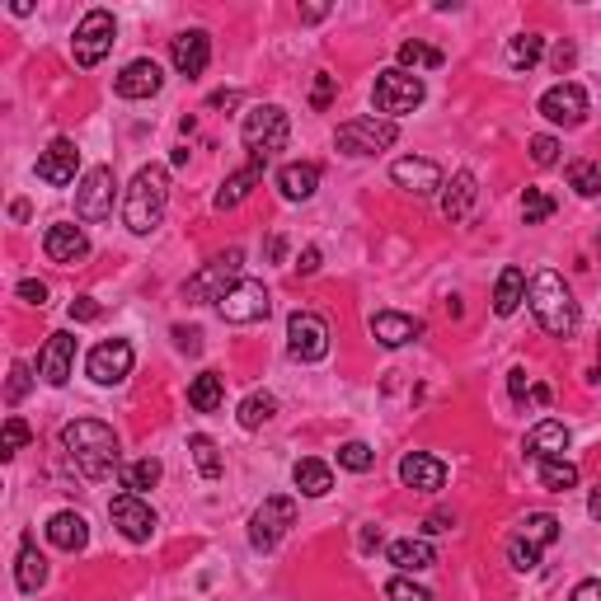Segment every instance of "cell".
<instances>
[{"mask_svg": "<svg viewBox=\"0 0 601 601\" xmlns=\"http://www.w3.org/2000/svg\"><path fill=\"white\" fill-rule=\"evenodd\" d=\"M278 188H282V198H287V202L315 198V188H320V165H310V160L282 165V170H278Z\"/></svg>", "mask_w": 601, "mask_h": 601, "instance_id": "27", "label": "cell"}, {"mask_svg": "<svg viewBox=\"0 0 601 601\" xmlns=\"http://www.w3.org/2000/svg\"><path fill=\"white\" fill-rule=\"evenodd\" d=\"M334 85H339V76H329V71H320V80H315V90H310V108H329V99H334Z\"/></svg>", "mask_w": 601, "mask_h": 601, "instance_id": "48", "label": "cell"}, {"mask_svg": "<svg viewBox=\"0 0 601 601\" xmlns=\"http://www.w3.org/2000/svg\"><path fill=\"white\" fill-rule=\"evenodd\" d=\"M216 310H221V320L226 324H259V320H268L273 301H268V287H263V282L240 278L231 292L216 301Z\"/></svg>", "mask_w": 601, "mask_h": 601, "instance_id": "9", "label": "cell"}, {"mask_svg": "<svg viewBox=\"0 0 601 601\" xmlns=\"http://www.w3.org/2000/svg\"><path fill=\"white\" fill-rule=\"evenodd\" d=\"M76 170H80V151H76V141H66V137H57L43 155H38V179L52 188L76 184Z\"/></svg>", "mask_w": 601, "mask_h": 601, "instance_id": "18", "label": "cell"}, {"mask_svg": "<svg viewBox=\"0 0 601 601\" xmlns=\"http://www.w3.org/2000/svg\"><path fill=\"white\" fill-rule=\"evenodd\" d=\"M62 451L85 479H108L118 470V437L99 418H76L62 428Z\"/></svg>", "mask_w": 601, "mask_h": 601, "instance_id": "1", "label": "cell"}, {"mask_svg": "<svg viewBox=\"0 0 601 601\" xmlns=\"http://www.w3.org/2000/svg\"><path fill=\"white\" fill-rule=\"evenodd\" d=\"M29 423H24V418H5V432H0V456H5V461H10V456H19V451L29 447Z\"/></svg>", "mask_w": 601, "mask_h": 601, "instance_id": "42", "label": "cell"}, {"mask_svg": "<svg viewBox=\"0 0 601 601\" xmlns=\"http://www.w3.org/2000/svg\"><path fill=\"white\" fill-rule=\"evenodd\" d=\"M540 52H545V38H540V33H517V38L508 43L512 71H531V66L540 62Z\"/></svg>", "mask_w": 601, "mask_h": 601, "instance_id": "38", "label": "cell"}, {"mask_svg": "<svg viewBox=\"0 0 601 601\" xmlns=\"http://www.w3.org/2000/svg\"><path fill=\"white\" fill-rule=\"evenodd\" d=\"M540 470V489H550V494H569V489H578V465L564 461V456H555V461H536Z\"/></svg>", "mask_w": 601, "mask_h": 601, "instance_id": "36", "label": "cell"}, {"mask_svg": "<svg viewBox=\"0 0 601 601\" xmlns=\"http://www.w3.org/2000/svg\"><path fill=\"white\" fill-rule=\"evenodd\" d=\"M526 301H531V315H536V324L545 329V334L569 339L573 329H578V301H573L569 282L559 278L555 268H545V273H536V278H531V287H526Z\"/></svg>", "mask_w": 601, "mask_h": 601, "instance_id": "3", "label": "cell"}, {"mask_svg": "<svg viewBox=\"0 0 601 601\" xmlns=\"http://www.w3.org/2000/svg\"><path fill=\"white\" fill-rule=\"evenodd\" d=\"M160 85H165V71H160V62H151V57L127 62L123 76L113 80L118 99H151V94H160Z\"/></svg>", "mask_w": 601, "mask_h": 601, "instance_id": "19", "label": "cell"}, {"mask_svg": "<svg viewBox=\"0 0 601 601\" xmlns=\"http://www.w3.org/2000/svg\"><path fill=\"white\" fill-rule=\"evenodd\" d=\"M287 353L296 362H320L329 357V324L320 315H310V310H296L292 320H287Z\"/></svg>", "mask_w": 601, "mask_h": 601, "instance_id": "13", "label": "cell"}, {"mask_svg": "<svg viewBox=\"0 0 601 601\" xmlns=\"http://www.w3.org/2000/svg\"><path fill=\"white\" fill-rule=\"evenodd\" d=\"M376 545H381V531H371L367 526V531H362V550H376Z\"/></svg>", "mask_w": 601, "mask_h": 601, "instance_id": "61", "label": "cell"}, {"mask_svg": "<svg viewBox=\"0 0 601 601\" xmlns=\"http://www.w3.org/2000/svg\"><path fill=\"white\" fill-rule=\"evenodd\" d=\"M390 179L404 188V193H414V198H428V193H437L442 184V165L437 160H423V155H404V160H395L390 165Z\"/></svg>", "mask_w": 601, "mask_h": 601, "instance_id": "17", "label": "cell"}, {"mask_svg": "<svg viewBox=\"0 0 601 601\" xmlns=\"http://www.w3.org/2000/svg\"><path fill=\"white\" fill-rule=\"evenodd\" d=\"M569 601H601V578H587V583H578Z\"/></svg>", "mask_w": 601, "mask_h": 601, "instance_id": "52", "label": "cell"}, {"mask_svg": "<svg viewBox=\"0 0 601 601\" xmlns=\"http://www.w3.org/2000/svg\"><path fill=\"white\" fill-rule=\"evenodd\" d=\"M43 254L52 263H80L85 254H90V240H85V231H80V226H66V221H57V226H47V235H43Z\"/></svg>", "mask_w": 601, "mask_h": 601, "instance_id": "23", "label": "cell"}, {"mask_svg": "<svg viewBox=\"0 0 601 601\" xmlns=\"http://www.w3.org/2000/svg\"><path fill=\"white\" fill-rule=\"evenodd\" d=\"M531 400H536V404H550V386H531Z\"/></svg>", "mask_w": 601, "mask_h": 601, "instance_id": "62", "label": "cell"}, {"mask_svg": "<svg viewBox=\"0 0 601 601\" xmlns=\"http://www.w3.org/2000/svg\"><path fill=\"white\" fill-rule=\"evenodd\" d=\"M386 597L390 601H432V592H428V587H418V583H409V578H390Z\"/></svg>", "mask_w": 601, "mask_h": 601, "instance_id": "45", "label": "cell"}, {"mask_svg": "<svg viewBox=\"0 0 601 601\" xmlns=\"http://www.w3.org/2000/svg\"><path fill=\"white\" fill-rule=\"evenodd\" d=\"M170 57H174V71H179V76H188V80L202 76L207 62H212V38H207L202 29H184L170 43Z\"/></svg>", "mask_w": 601, "mask_h": 601, "instance_id": "20", "label": "cell"}, {"mask_svg": "<svg viewBox=\"0 0 601 601\" xmlns=\"http://www.w3.org/2000/svg\"><path fill=\"white\" fill-rule=\"evenodd\" d=\"M47 540H52L57 550H66V555H76V550L90 545V522H85L80 512H57V517L47 522Z\"/></svg>", "mask_w": 601, "mask_h": 601, "instance_id": "26", "label": "cell"}, {"mask_svg": "<svg viewBox=\"0 0 601 601\" xmlns=\"http://www.w3.org/2000/svg\"><path fill=\"white\" fill-rule=\"evenodd\" d=\"M292 479H296V489L306 498H324L329 489H334V470L324 461H315V456H306V461H296L292 465Z\"/></svg>", "mask_w": 601, "mask_h": 601, "instance_id": "32", "label": "cell"}, {"mask_svg": "<svg viewBox=\"0 0 601 601\" xmlns=\"http://www.w3.org/2000/svg\"><path fill=\"white\" fill-rule=\"evenodd\" d=\"M526 390H531V376H526V367H512V371H508V395H512L517 404H522V400H526Z\"/></svg>", "mask_w": 601, "mask_h": 601, "instance_id": "51", "label": "cell"}, {"mask_svg": "<svg viewBox=\"0 0 601 601\" xmlns=\"http://www.w3.org/2000/svg\"><path fill=\"white\" fill-rule=\"evenodd\" d=\"M555 540H559V517H555V512H531V517H522L517 536L508 540V564L517 573L540 569L545 545H555Z\"/></svg>", "mask_w": 601, "mask_h": 601, "instance_id": "5", "label": "cell"}, {"mask_svg": "<svg viewBox=\"0 0 601 601\" xmlns=\"http://www.w3.org/2000/svg\"><path fill=\"white\" fill-rule=\"evenodd\" d=\"M273 414H278V400H273L268 390H254V395L240 404V428L254 432V428H263V423H268Z\"/></svg>", "mask_w": 601, "mask_h": 601, "instance_id": "40", "label": "cell"}, {"mask_svg": "<svg viewBox=\"0 0 601 601\" xmlns=\"http://www.w3.org/2000/svg\"><path fill=\"white\" fill-rule=\"evenodd\" d=\"M423 80L414 76V71H400V66H390V71H381L376 76V85H371V99H376V108H381V118H404V113H414L418 104H423Z\"/></svg>", "mask_w": 601, "mask_h": 601, "instance_id": "6", "label": "cell"}, {"mask_svg": "<svg viewBox=\"0 0 601 601\" xmlns=\"http://www.w3.org/2000/svg\"><path fill=\"white\" fill-rule=\"evenodd\" d=\"M174 339H179V348H184V353H198V348H202V334H198V329H174Z\"/></svg>", "mask_w": 601, "mask_h": 601, "instance_id": "53", "label": "cell"}, {"mask_svg": "<svg viewBox=\"0 0 601 601\" xmlns=\"http://www.w3.org/2000/svg\"><path fill=\"white\" fill-rule=\"evenodd\" d=\"M597 259H601V235H597Z\"/></svg>", "mask_w": 601, "mask_h": 601, "instance_id": "63", "label": "cell"}, {"mask_svg": "<svg viewBox=\"0 0 601 601\" xmlns=\"http://www.w3.org/2000/svg\"><path fill=\"white\" fill-rule=\"evenodd\" d=\"M296 268H301V273H315V268H320V249L310 245L306 254H301V263H296Z\"/></svg>", "mask_w": 601, "mask_h": 601, "instance_id": "56", "label": "cell"}, {"mask_svg": "<svg viewBox=\"0 0 601 601\" xmlns=\"http://www.w3.org/2000/svg\"><path fill=\"white\" fill-rule=\"evenodd\" d=\"M29 386H33L29 367H24V362H15V367H10V386H5V400H10V404H19V400H24V395H29Z\"/></svg>", "mask_w": 601, "mask_h": 601, "instance_id": "47", "label": "cell"}, {"mask_svg": "<svg viewBox=\"0 0 601 601\" xmlns=\"http://www.w3.org/2000/svg\"><path fill=\"white\" fill-rule=\"evenodd\" d=\"M526 301V273L522 268H503V273H498V287H494V315H503V320H508V315H517V306H522Z\"/></svg>", "mask_w": 601, "mask_h": 601, "instance_id": "31", "label": "cell"}, {"mask_svg": "<svg viewBox=\"0 0 601 601\" xmlns=\"http://www.w3.org/2000/svg\"><path fill=\"white\" fill-rule=\"evenodd\" d=\"M132 362H137L132 343H127V339H108V343H99V348L90 353L85 371H90L94 386H123L127 376H132Z\"/></svg>", "mask_w": 601, "mask_h": 601, "instance_id": "15", "label": "cell"}, {"mask_svg": "<svg viewBox=\"0 0 601 601\" xmlns=\"http://www.w3.org/2000/svg\"><path fill=\"white\" fill-rule=\"evenodd\" d=\"M160 475H165V465L155 461V456H141V461L123 465V494H146V489L160 484Z\"/></svg>", "mask_w": 601, "mask_h": 601, "instance_id": "37", "label": "cell"}, {"mask_svg": "<svg viewBox=\"0 0 601 601\" xmlns=\"http://www.w3.org/2000/svg\"><path fill=\"white\" fill-rule=\"evenodd\" d=\"M540 113L555 127H583L587 123V90L573 85V80H559L540 94Z\"/></svg>", "mask_w": 601, "mask_h": 601, "instance_id": "16", "label": "cell"}, {"mask_svg": "<svg viewBox=\"0 0 601 601\" xmlns=\"http://www.w3.org/2000/svg\"><path fill=\"white\" fill-rule=\"evenodd\" d=\"M282 254H287V240H282V235H273V240H268V259H282Z\"/></svg>", "mask_w": 601, "mask_h": 601, "instance_id": "59", "label": "cell"}, {"mask_svg": "<svg viewBox=\"0 0 601 601\" xmlns=\"http://www.w3.org/2000/svg\"><path fill=\"white\" fill-rule=\"evenodd\" d=\"M573 57H578V52H573V43H559V47H555V71H559V76H564V71L573 66Z\"/></svg>", "mask_w": 601, "mask_h": 601, "instance_id": "54", "label": "cell"}, {"mask_svg": "<svg viewBox=\"0 0 601 601\" xmlns=\"http://www.w3.org/2000/svg\"><path fill=\"white\" fill-rule=\"evenodd\" d=\"M15 583H19V592H38V587L47 583V559L38 555V545H33L29 536H24V545H19V559H15Z\"/></svg>", "mask_w": 601, "mask_h": 601, "instance_id": "33", "label": "cell"}, {"mask_svg": "<svg viewBox=\"0 0 601 601\" xmlns=\"http://www.w3.org/2000/svg\"><path fill=\"white\" fill-rule=\"evenodd\" d=\"M296 522V503L287 494H273V498H263V508L254 512V522H249V545L254 550H273L287 531H292Z\"/></svg>", "mask_w": 601, "mask_h": 601, "instance_id": "11", "label": "cell"}, {"mask_svg": "<svg viewBox=\"0 0 601 601\" xmlns=\"http://www.w3.org/2000/svg\"><path fill=\"white\" fill-rule=\"evenodd\" d=\"M19 301H29V306H47V287L38 278H24V282H19Z\"/></svg>", "mask_w": 601, "mask_h": 601, "instance_id": "50", "label": "cell"}, {"mask_svg": "<svg viewBox=\"0 0 601 601\" xmlns=\"http://www.w3.org/2000/svg\"><path fill=\"white\" fill-rule=\"evenodd\" d=\"M569 188L578 198H597L601 193V160H573L569 165Z\"/></svg>", "mask_w": 601, "mask_h": 601, "instance_id": "39", "label": "cell"}, {"mask_svg": "<svg viewBox=\"0 0 601 601\" xmlns=\"http://www.w3.org/2000/svg\"><path fill=\"white\" fill-rule=\"evenodd\" d=\"M263 179V160H249L245 170H235L226 184H221V193H216V212H231V207H240V202L254 193V184Z\"/></svg>", "mask_w": 601, "mask_h": 601, "instance_id": "29", "label": "cell"}, {"mask_svg": "<svg viewBox=\"0 0 601 601\" xmlns=\"http://www.w3.org/2000/svg\"><path fill=\"white\" fill-rule=\"evenodd\" d=\"M522 216H526V226H540V221H550V216H555V198H550V193H540V188H526Z\"/></svg>", "mask_w": 601, "mask_h": 601, "instance_id": "44", "label": "cell"}, {"mask_svg": "<svg viewBox=\"0 0 601 601\" xmlns=\"http://www.w3.org/2000/svg\"><path fill=\"white\" fill-rule=\"evenodd\" d=\"M240 263H245V254H240V249H226L221 259H212L207 268H198V273L184 282V296L193 301V306L221 301V296H226L235 282H240Z\"/></svg>", "mask_w": 601, "mask_h": 601, "instance_id": "8", "label": "cell"}, {"mask_svg": "<svg viewBox=\"0 0 601 601\" xmlns=\"http://www.w3.org/2000/svg\"><path fill=\"white\" fill-rule=\"evenodd\" d=\"M113 188H118V179H113V170L108 165H94V170H85V179H80L76 188V216L80 221H108L113 216Z\"/></svg>", "mask_w": 601, "mask_h": 601, "instance_id": "12", "label": "cell"}, {"mask_svg": "<svg viewBox=\"0 0 601 601\" xmlns=\"http://www.w3.org/2000/svg\"><path fill=\"white\" fill-rule=\"evenodd\" d=\"M451 526H456V517H451V512H432L428 522H423V531H451Z\"/></svg>", "mask_w": 601, "mask_h": 601, "instance_id": "55", "label": "cell"}, {"mask_svg": "<svg viewBox=\"0 0 601 601\" xmlns=\"http://www.w3.org/2000/svg\"><path fill=\"white\" fill-rule=\"evenodd\" d=\"M531 160H536L540 170H550V165L559 160V141L545 137V132H540V137H531Z\"/></svg>", "mask_w": 601, "mask_h": 601, "instance_id": "46", "label": "cell"}, {"mask_svg": "<svg viewBox=\"0 0 601 601\" xmlns=\"http://www.w3.org/2000/svg\"><path fill=\"white\" fill-rule=\"evenodd\" d=\"M418 66H442V52L437 47H428V43H400V71H414L418 76Z\"/></svg>", "mask_w": 601, "mask_h": 601, "instance_id": "41", "label": "cell"}, {"mask_svg": "<svg viewBox=\"0 0 601 601\" xmlns=\"http://www.w3.org/2000/svg\"><path fill=\"white\" fill-rule=\"evenodd\" d=\"M475 198H479V188H475V174L470 170H461L456 179L447 184V193H442V216H447L451 226L456 221H465L470 216V207H475Z\"/></svg>", "mask_w": 601, "mask_h": 601, "instance_id": "28", "label": "cell"}, {"mask_svg": "<svg viewBox=\"0 0 601 601\" xmlns=\"http://www.w3.org/2000/svg\"><path fill=\"white\" fill-rule=\"evenodd\" d=\"M329 15V5H306V10H301V19H306V24H315V19H324Z\"/></svg>", "mask_w": 601, "mask_h": 601, "instance_id": "57", "label": "cell"}, {"mask_svg": "<svg viewBox=\"0 0 601 601\" xmlns=\"http://www.w3.org/2000/svg\"><path fill=\"white\" fill-rule=\"evenodd\" d=\"M597 376H601V371H597Z\"/></svg>", "mask_w": 601, "mask_h": 601, "instance_id": "64", "label": "cell"}, {"mask_svg": "<svg viewBox=\"0 0 601 601\" xmlns=\"http://www.w3.org/2000/svg\"><path fill=\"white\" fill-rule=\"evenodd\" d=\"M339 465L343 470H353V475H367L371 465H376V451L367 442H343L339 447Z\"/></svg>", "mask_w": 601, "mask_h": 601, "instance_id": "43", "label": "cell"}, {"mask_svg": "<svg viewBox=\"0 0 601 601\" xmlns=\"http://www.w3.org/2000/svg\"><path fill=\"white\" fill-rule=\"evenodd\" d=\"M390 564H395L400 573H423V569L437 564V550H432L428 540H418V536L395 540V545H390Z\"/></svg>", "mask_w": 601, "mask_h": 601, "instance_id": "30", "label": "cell"}, {"mask_svg": "<svg viewBox=\"0 0 601 601\" xmlns=\"http://www.w3.org/2000/svg\"><path fill=\"white\" fill-rule=\"evenodd\" d=\"M188 451H193V465H198V475H202V479H221V475H226L221 447H216L207 432H193V437H188Z\"/></svg>", "mask_w": 601, "mask_h": 601, "instance_id": "35", "label": "cell"}, {"mask_svg": "<svg viewBox=\"0 0 601 601\" xmlns=\"http://www.w3.org/2000/svg\"><path fill=\"white\" fill-rule=\"evenodd\" d=\"M108 517H113V526H118L132 545H146V540L155 536V526H160L155 508L141 494H118L113 503H108Z\"/></svg>", "mask_w": 601, "mask_h": 601, "instance_id": "14", "label": "cell"}, {"mask_svg": "<svg viewBox=\"0 0 601 601\" xmlns=\"http://www.w3.org/2000/svg\"><path fill=\"white\" fill-rule=\"evenodd\" d=\"M395 141H400V127L390 123V118H381V113H367V118H348V123L339 127L334 146H339L343 155H381V151H390Z\"/></svg>", "mask_w": 601, "mask_h": 601, "instance_id": "7", "label": "cell"}, {"mask_svg": "<svg viewBox=\"0 0 601 601\" xmlns=\"http://www.w3.org/2000/svg\"><path fill=\"white\" fill-rule=\"evenodd\" d=\"M371 334L376 343H386V348H404V343H414L423 334V324L400 315V310H381V315H371Z\"/></svg>", "mask_w": 601, "mask_h": 601, "instance_id": "25", "label": "cell"}, {"mask_svg": "<svg viewBox=\"0 0 601 601\" xmlns=\"http://www.w3.org/2000/svg\"><path fill=\"white\" fill-rule=\"evenodd\" d=\"M170 207V170L165 165H141L137 179L123 193V221L132 235H151L165 221Z\"/></svg>", "mask_w": 601, "mask_h": 601, "instance_id": "2", "label": "cell"}, {"mask_svg": "<svg viewBox=\"0 0 601 601\" xmlns=\"http://www.w3.org/2000/svg\"><path fill=\"white\" fill-rule=\"evenodd\" d=\"M564 451H569V428L555 423V418H540L536 428L526 432V456L531 461H555Z\"/></svg>", "mask_w": 601, "mask_h": 601, "instance_id": "24", "label": "cell"}, {"mask_svg": "<svg viewBox=\"0 0 601 601\" xmlns=\"http://www.w3.org/2000/svg\"><path fill=\"white\" fill-rule=\"evenodd\" d=\"M240 137H245V151L249 160H263L268 165V155H278L292 137V123H287V108L278 104H259L245 113V127H240Z\"/></svg>", "mask_w": 601, "mask_h": 601, "instance_id": "4", "label": "cell"}, {"mask_svg": "<svg viewBox=\"0 0 601 601\" xmlns=\"http://www.w3.org/2000/svg\"><path fill=\"white\" fill-rule=\"evenodd\" d=\"M71 320H80V324L99 320V301H94V296H76V301H71Z\"/></svg>", "mask_w": 601, "mask_h": 601, "instance_id": "49", "label": "cell"}, {"mask_svg": "<svg viewBox=\"0 0 601 601\" xmlns=\"http://www.w3.org/2000/svg\"><path fill=\"white\" fill-rule=\"evenodd\" d=\"M587 512H592V522H601V484L592 489V498H587Z\"/></svg>", "mask_w": 601, "mask_h": 601, "instance_id": "58", "label": "cell"}, {"mask_svg": "<svg viewBox=\"0 0 601 601\" xmlns=\"http://www.w3.org/2000/svg\"><path fill=\"white\" fill-rule=\"evenodd\" d=\"M113 33H118V24H113V15L108 10H90V15L76 24V43H71V52H76V66H99L108 57V47H113Z\"/></svg>", "mask_w": 601, "mask_h": 601, "instance_id": "10", "label": "cell"}, {"mask_svg": "<svg viewBox=\"0 0 601 601\" xmlns=\"http://www.w3.org/2000/svg\"><path fill=\"white\" fill-rule=\"evenodd\" d=\"M207 104H212V108H226V104H235V90H221V94H212Z\"/></svg>", "mask_w": 601, "mask_h": 601, "instance_id": "60", "label": "cell"}, {"mask_svg": "<svg viewBox=\"0 0 601 601\" xmlns=\"http://www.w3.org/2000/svg\"><path fill=\"white\" fill-rule=\"evenodd\" d=\"M71 367H76V334H66L57 329L43 348V362H38V376H43L47 386H66L71 381Z\"/></svg>", "mask_w": 601, "mask_h": 601, "instance_id": "21", "label": "cell"}, {"mask_svg": "<svg viewBox=\"0 0 601 601\" xmlns=\"http://www.w3.org/2000/svg\"><path fill=\"white\" fill-rule=\"evenodd\" d=\"M400 479L409 489H418V494H437L447 484V465L437 461V456H428V451H409L400 461Z\"/></svg>", "mask_w": 601, "mask_h": 601, "instance_id": "22", "label": "cell"}, {"mask_svg": "<svg viewBox=\"0 0 601 601\" xmlns=\"http://www.w3.org/2000/svg\"><path fill=\"white\" fill-rule=\"evenodd\" d=\"M221 400H226V381H221L216 371H202V376H193V386H188V404H193L198 414H216V409H221Z\"/></svg>", "mask_w": 601, "mask_h": 601, "instance_id": "34", "label": "cell"}]
</instances>
